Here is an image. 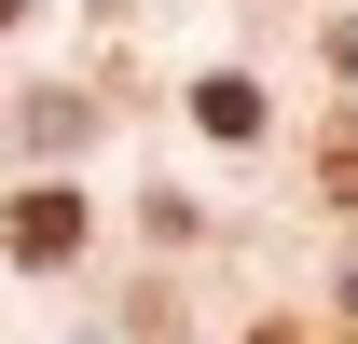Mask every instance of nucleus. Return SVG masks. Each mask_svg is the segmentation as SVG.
Instances as JSON below:
<instances>
[{"mask_svg":"<svg viewBox=\"0 0 358 344\" xmlns=\"http://www.w3.org/2000/svg\"><path fill=\"white\" fill-rule=\"evenodd\" d=\"M83 248V193H14V261H69Z\"/></svg>","mask_w":358,"mask_h":344,"instance_id":"obj_1","label":"nucleus"},{"mask_svg":"<svg viewBox=\"0 0 358 344\" xmlns=\"http://www.w3.org/2000/svg\"><path fill=\"white\" fill-rule=\"evenodd\" d=\"M262 344H303V331H262Z\"/></svg>","mask_w":358,"mask_h":344,"instance_id":"obj_5","label":"nucleus"},{"mask_svg":"<svg viewBox=\"0 0 358 344\" xmlns=\"http://www.w3.org/2000/svg\"><path fill=\"white\" fill-rule=\"evenodd\" d=\"M193 124L207 138H262V83H193Z\"/></svg>","mask_w":358,"mask_h":344,"instance_id":"obj_2","label":"nucleus"},{"mask_svg":"<svg viewBox=\"0 0 358 344\" xmlns=\"http://www.w3.org/2000/svg\"><path fill=\"white\" fill-rule=\"evenodd\" d=\"M14 14H28V0H0V28H14Z\"/></svg>","mask_w":358,"mask_h":344,"instance_id":"obj_4","label":"nucleus"},{"mask_svg":"<svg viewBox=\"0 0 358 344\" xmlns=\"http://www.w3.org/2000/svg\"><path fill=\"white\" fill-rule=\"evenodd\" d=\"M331 193H345V207H358V124L331 138Z\"/></svg>","mask_w":358,"mask_h":344,"instance_id":"obj_3","label":"nucleus"}]
</instances>
